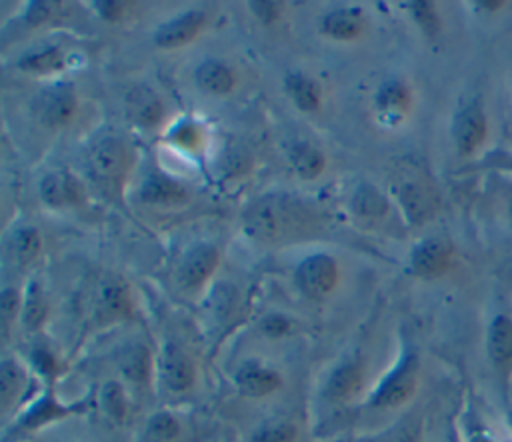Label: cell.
Returning a JSON list of instances; mask_svg holds the SVG:
<instances>
[{"label": "cell", "instance_id": "6da1fadb", "mask_svg": "<svg viewBox=\"0 0 512 442\" xmlns=\"http://www.w3.org/2000/svg\"><path fill=\"white\" fill-rule=\"evenodd\" d=\"M318 224L320 214L310 204L286 194L262 196L252 202L242 216L246 234L268 244L314 234Z\"/></svg>", "mask_w": 512, "mask_h": 442}, {"label": "cell", "instance_id": "7a4b0ae2", "mask_svg": "<svg viewBox=\"0 0 512 442\" xmlns=\"http://www.w3.org/2000/svg\"><path fill=\"white\" fill-rule=\"evenodd\" d=\"M130 148L128 144L116 136H100L88 150V168L96 182L104 188L116 190L124 184L130 170Z\"/></svg>", "mask_w": 512, "mask_h": 442}, {"label": "cell", "instance_id": "3957f363", "mask_svg": "<svg viewBox=\"0 0 512 442\" xmlns=\"http://www.w3.org/2000/svg\"><path fill=\"white\" fill-rule=\"evenodd\" d=\"M418 388V356L414 352L402 354L398 364L382 378L370 396V406L380 410H394L404 406Z\"/></svg>", "mask_w": 512, "mask_h": 442}, {"label": "cell", "instance_id": "277c9868", "mask_svg": "<svg viewBox=\"0 0 512 442\" xmlns=\"http://www.w3.org/2000/svg\"><path fill=\"white\" fill-rule=\"evenodd\" d=\"M294 280L302 294L312 300H322L330 296L338 284V264L328 254H312L298 264Z\"/></svg>", "mask_w": 512, "mask_h": 442}, {"label": "cell", "instance_id": "5b68a950", "mask_svg": "<svg viewBox=\"0 0 512 442\" xmlns=\"http://www.w3.org/2000/svg\"><path fill=\"white\" fill-rule=\"evenodd\" d=\"M158 378L174 394L188 392L196 382V366L190 354L176 342H164L156 358Z\"/></svg>", "mask_w": 512, "mask_h": 442}, {"label": "cell", "instance_id": "8992f818", "mask_svg": "<svg viewBox=\"0 0 512 442\" xmlns=\"http://www.w3.org/2000/svg\"><path fill=\"white\" fill-rule=\"evenodd\" d=\"M366 362L360 354L344 358L326 378L322 394L332 404L352 402L364 388Z\"/></svg>", "mask_w": 512, "mask_h": 442}, {"label": "cell", "instance_id": "52a82bcc", "mask_svg": "<svg viewBox=\"0 0 512 442\" xmlns=\"http://www.w3.org/2000/svg\"><path fill=\"white\" fill-rule=\"evenodd\" d=\"M232 380H234V386H236L238 394L246 396V398H266V396H272L284 384L282 382V374L274 366H270V364H266V362H262L258 358L244 360L236 368Z\"/></svg>", "mask_w": 512, "mask_h": 442}, {"label": "cell", "instance_id": "ba28073f", "mask_svg": "<svg viewBox=\"0 0 512 442\" xmlns=\"http://www.w3.org/2000/svg\"><path fill=\"white\" fill-rule=\"evenodd\" d=\"M82 410H84V404H64L54 396L52 390H48L18 416V420L12 426V432L14 434H30V432H36V430L52 424V422H58L72 414H78Z\"/></svg>", "mask_w": 512, "mask_h": 442}, {"label": "cell", "instance_id": "9c48e42d", "mask_svg": "<svg viewBox=\"0 0 512 442\" xmlns=\"http://www.w3.org/2000/svg\"><path fill=\"white\" fill-rule=\"evenodd\" d=\"M78 98L70 82H56L46 86L36 98L38 118L46 126H64L76 114Z\"/></svg>", "mask_w": 512, "mask_h": 442}, {"label": "cell", "instance_id": "30bf717a", "mask_svg": "<svg viewBox=\"0 0 512 442\" xmlns=\"http://www.w3.org/2000/svg\"><path fill=\"white\" fill-rule=\"evenodd\" d=\"M486 354L496 370L502 386H508L512 378V318L506 314H498L488 324L486 332Z\"/></svg>", "mask_w": 512, "mask_h": 442}, {"label": "cell", "instance_id": "8fae6325", "mask_svg": "<svg viewBox=\"0 0 512 442\" xmlns=\"http://www.w3.org/2000/svg\"><path fill=\"white\" fill-rule=\"evenodd\" d=\"M218 262H220V252L214 244L202 242L190 248L178 266L176 280L180 288L198 290L200 286H204V282L210 280L214 270L218 268Z\"/></svg>", "mask_w": 512, "mask_h": 442}, {"label": "cell", "instance_id": "7c38bea8", "mask_svg": "<svg viewBox=\"0 0 512 442\" xmlns=\"http://www.w3.org/2000/svg\"><path fill=\"white\" fill-rule=\"evenodd\" d=\"M204 24H206V14L202 10L182 12L180 16L170 18L158 26V30L154 32V44L162 50L180 48L192 42L204 28Z\"/></svg>", "mask_w": 512, "mask_h": 442}, {"label": "cell", "instance_id": "4fadbf2b", "mask_svg": "<svg viewBox=\"0 0 512 442\" xmlns=\"http://www.w3.org/2000/svg\"><path fill=\"white\" fill-rule=\"evenodd\" d=\"M40 198L46 206L68 208L84 202V188L80 180L68 170H56L46 174L38 186Z\"/></svg>", "mask_w": 512, "mask_h": 442}, {"label": "cell", "instance_id": "5bb4252c", "mask_svg": "<svg viewBox=\"0 0 512 442\" xmlns=\"http://www.w3.org/2000/svg\"><path fill=\"white\" fill-rule=\"evenodd\" d=\"M452 258V246L444 238H426L418 242L410 254V268L420 278L442 276Z\"/></svg>", "mask_w": 512, "mask_h": 442}, {"label": "cell", "instance_id": "9a60e30c", "mask_svg": "<svg viewBox=\"0 0 512 442\" xmlns=\"http://www.w3.org/2000/svg\"><path fill=\"white\" fill-rule=\"evenodd\" d=\"M410 90L400 80L384 82L374 94V114L382 126L400 124L410 110Z\"/></svg>", "mask_w": 512, "mask_h": 442}, {"label": "cell", "instance_id": "2e32d148", "mask_svg": "<svg viewBox=\"0 0 512 442\" xmlns=\"http://www.w3.org/2000/svg\"><path fill=\"white\" fill-rule=\"evenodd\" d=\"M452 136L458 152L468 156L476 152V148L484 142L486 136V116L478 102L466 104L454 118Z\"/></svg>", "mask_w": 512, "mask_h": 442}, {"label": "cell", "instance_id": "e0dca14e", "mask_svg": "<svg viewBox=\"0 0 512 442\" xmlns=\"http://www.w3.org/2000/svg\"><path fill=\"white\" fill-rule=\"evenodd\" d=\"M132 316V298L124 280L108 278L96 300V318L100 324H114Z\"/></svg>", "mask_w": 512, "mask_h": 442}, {"label": "cell", "instance_id": "ac0fdd59", "mask_svg": "<svg viewBox=\"0 0 512 442\" xmlns=\"http://www.w3.org/2000/svg\"><path fill=\"white\" fill-rule=\"evenodd\" d=\"M116 362H118L122 376L126 380H130L132 384H138V386L150 384L154 368H156V360L146 344H142V342L124 344L120 348V352L116 354Z\"/></svg>", "mask_w": 512, "mask_h": 442}, {"label": "cell", "instance_id": "d6986e66", "mask_svg": "<svg viewBox=\"0 0 512 442\" xmlns=\"http://www.w3.org/2000/svg\"><path fill=\"white\" fill-rule=\"evenodd\" d=\"M320 32L332 40H356L364 32V14L356 6L334 8L322 16Z\"/></svg>", "mask_w": 512, "mask_h": 442}, {"label": "cell", "instance_id": "ffe728a7", "mask_svg": "<svg viewBox=\"0 0 512 442\" xmlns=\"http://www.w3.org/2000/svg\"><path fill=\"white\" fill-rule=\"evenodd\" d=\"M28 382H30L28 372L18 360H14V358L2 360V364H0V406H2L4 416L18 406L24 392L28 390Z\"/></svg>", "mask_w": 512, "mask_h": 442}, {"label": "cell", "instance_id": "44dd1931", "mask_svg": "<svg viewBox=\"0 0 512 442\" xmlns=\"http://www.w3.org/2000/svg\"><path fill=\"white\" fill-rule=\"evenodd\" d=\"M126 108H128V116L144 128L156 126L164 114V106L162 100L148 88V86H138L128 94L126 100Z\"/></svg>", "mask_w": 512, "mask_h": 442}, {"label": "cell", "instance_id": "7402d4cb", "mask_svg": "<svg viewBox=\"0 0 512 442\" xmlns=\"http://www.w3.org/2000/svg\"><path fill=\"white\" fill-rule=\"evenodd\" d=\"M196 86L206 94H228L232 92L236 78L234 72L220 60H204L194 72Z\"/></svg>", "mask_w": 512, "mask_h": 442}, {"label": "cell", "instance_id": "603a6c76", "mask_svg": "<svg viewBox=\"0 0 512 442\" xmlns=\"http://www.w3.org/2000/svg\"><path fill=\"white\" fill-rule=\"evenodd\" d=\"M288 160H290L292 170L302 180L318 178L324 172V166H326L324 154L316 146H312L308 142H294V144H290Z\"/></svg>", "mask_w": 512, "mask_h": 442}, {"label": "cell", "instance_id": "cb8c5ba5", "mask_svg": "<svg viewBox=\"0 0 512 442\" xmlns=\"http://www.w3.org/2000/svg\"><path fill=\"white\" fill-rule=\"evenodd\" d=\"M50 316V304L46 300L44 290L38 282L28 284L26 294L22 296V312L20 322L28 332H38L44 328L46 320Z\"/></svg>", "mask_w": 512, "mask_h": 442}, {"label": "cell", "instance_id": "d4e9b609", "mask_svg": "<svg viewBox=\"0 0 512 442\" xmlns=\"http://www.w3.org/2000/svg\"><path fill=\"white\" fill-rule=\"evenodd\" d=\"M286 92L292 104L302 112H314L320 108V88L312 78L302 72H290L284 78Z\"/></svg>", "mask_w": 512, "mask_h": 442}, {"label": "cell", "instance_id": "484cf974", "mask_svg": "<svg viewBox=\"0 0 512 442\" xmlns=\"http://www.w3.org/2000/svg\"><path fill=\"white\" fill-rule=\"evenodd\" d=\"M140 196L150 204H176L186 200V190L168 176L152 174L142 182Z\"/></svg>", "mask_w": 512, "mask_h": 442}, {"label": "cell", "instance_id": "4316f807", "mask_svg": "<svg viewBox=\"0 0 512 442\" xmlns=\"http://www.w3.org/2000/svg\"><path fill=\"white\" fill-rule=\"evenodd\" d=\"M398 202L404 208V214L410 222H422L432 212V200L428 192L418 182H402L396 186Z\"/></svg>", "mask_w": 512, "mask_h": 442}, {"label": "cell", "instance_id": "83f0119b", "mask_svg": "<svg viewBox=\"0 0 512 442\" xmlns=\"http://www.w3.org/2000/svg\"><path fill=\"white\" fill-rule=\"evenodd\" d=\"M98 402L104 414L116 422L122 424L128 416V396L124 386L118 380H106L98 390Z\"/></svg>", "mask_w": 512, "mask_h": 442}, {"label": "cell", "instance_id": "f1b7e54d", "mask_svg": "<svg viewBox=\"0 0 512 442\" xmlns=\"http://www.w3.org/2000/svg\"><path fill=\"white\" fill-rule=\"evenodd\" d=\"M18 68L28 74H54L64 68V52L56 46L30 52L18 60Z\"/></svg>", "mask_w": 512, "mask_h": 442}, {"label": "cell", "instance_id": "f546056e", "mask_svg": "<svg viewBox=\"0 0 512 442\" xmlns=\"http://www.w3.org/2000/svg\"><path fill=\"white\" fill-rule=\"evenodd\" d=\"M12 256L18 262V266H28L36 260L42 248L40 234L34 226H22L12 234Z\"/></svg>", "mask_w": 512, "mask_h": 442}, {"label": "cell", "instance_id": "4dcf8cb0", "mask_svg": "<svg viewBox=\"0 0 512 442\" xmlns=\"http://www.w3.org/2000/svg\"><path fill=\"white\" fill-rule=\"evenodd\" d=\"M352 208L364 218H380L386 214L388 204L386 198L370 182H362L352 196Z\"/></svg>", "mask_w": 512, "mask_h": 442}, {"label": "cell", "instance_id": "1f68e13d", "mask_svg": "<svg viewBox=\"0 0 512 442\" xmlns=\"http://www.w3.org/2000/svg\"><path fill=\"white\" fill-rule=\"evenodd\" d=\"M180 434H182L180 420L168 410H160V412L152 414L146 424V440L148 442H176L180 438Z\"/></svg>", "mask_w": 512, "mask_h": 442}, {"label": "cell", "instance_id": "d6a6232c", "mask_svg": "<svg viewBox=\"0 0 512 442\" xmlns=\"http://www.w3.org/2000/svg\"><path fill=\"white\" fill-rule=\"evenodd\" d=\"M296 440H298L296 424L284 418L264 422L252 434V442H296Z\"/></svg>", "mask_w": 512, "mask_h": 442}, {"label": "cell", "instance_id": "836d02e7", "mask_svg": "<svg viewBox=\"0 0 512 442\" xmlns=\"http://www.w3.org/2000/svg\"><path fill=\"white\" fill-rule=\"evenodd\" d=\"M22 312V296L14 286H6L0 294V318H2V332L4 338L10 334L12 324Z\"/></svg>", "mask_w": 512, "mask_h": 442}, {"label": "cell", "instance_id": "e575fe53", "mask_svg": "<svg viewBox=\"0 0 512 442\" xmlns=\"http://www.w3.org/2000/svg\"><path fill=\"white\" fill-rule=\"evenodd\" d=\"M412 14H414V20L420 24V28L434 36L440 28V20L436 16V10L430 2H412Z\"/></svg>", "mask_w": 512, "mask_h": 442}, {"label": "cell", "instance_id": "d590c367", "mask_svg": "<svg viewBox=\"0 0 512 442\" xmlns=\"http://www.w3.org/2000/svg\"><path fill=\"white\" fill-rule=\"evenodd\" d=\"M32 362H34L36 370H38L40 374H44L46 378H56V374H58V370H60V364H58L56 356L52 354V350L42 348V346H38V348L32 350Z\"/></svg>", "mask_w": 512, "mask_h": 442}, {"label": "cell", "instance_id": "8d00e7d4", "mask_svg": "<svg viewBox=\"0 0 512 442\" xmlns=\"http://www.w3.org/2000/svg\"><path fill=\"white\" fill-rule=\"evenodd\" d=\"M292 324L288 318H284L282 314H270L266 316L262 322H260V330L270 336V338H280V336H286L290 332Z\"/></svg>", "mask_w": 512, "mask_h": 442}, {"label": "cell", "instance_id": "74e56055", "mask_svg": "<svg viewBox=\"0 0 512 442\" xmlns=\"http://www.w3.org/2000/svg\"><path fill=\"white\" fill-rule=\"evenodd\" d=\"M52 2H30L28 10H26V22L28 26H40L42 22H46L50 18L52 12Z\"/></svg>", "mask_w": 512, "mask_h": 442}, {"label": "cell", "instance_id": "f35d334b", "mask_svg": "<svg viewBox=\"0 0 512 442\" xmlns=\"http://www.w3.org/2000/svg\"><path fill=\"white\" fill-rule=\"evenodd\" d=\"M94 6H96V12L108 22H116L124 14V4L116 0H102V2H96Z\"/></svg>", "mask_w": 512, "mask_h": 442}, {"label": "cell", "instance_id": "ab89813d", "mask_svg": "<svg viewBox=\"0 0 512 442\" xmlns=\"http://www.w3.org/2000/svg\"><path fill=\"white\" fill-rule=\"evenodd\" d=\"M252 12L262 24H272V20L278 16V4L276 2H250Z\"/></svg>", "mask_w": 512, "mask_h": 442}, {"label": "cell", "instance_id": "60d3db41", "mask_svg": "<svg viewBox=\"0 0 512 442\" xmlns=\"http://www.w3.org/2000/svg\"><path fill=\"white\" fill-rule=\"evenodd\" d=\"M510 216H512V200H510Z\"/></svg>", "mask_w": 512, "mask_h": 442}]
</instances>
